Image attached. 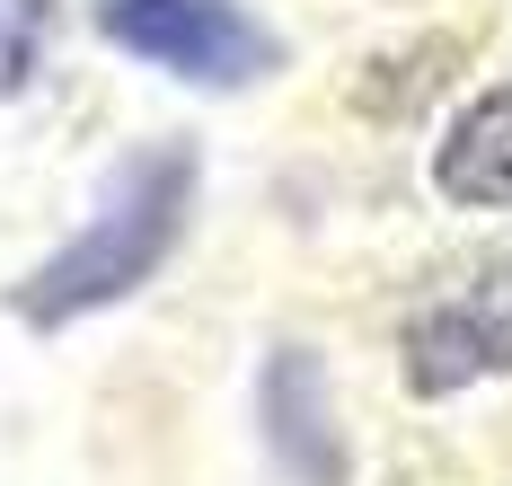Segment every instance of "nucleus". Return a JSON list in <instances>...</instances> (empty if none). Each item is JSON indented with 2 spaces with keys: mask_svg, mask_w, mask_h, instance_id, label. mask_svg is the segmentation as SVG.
I'll return each mask as SVG.
<instances>
[{
  "mask_svg": "<svg viewBox=\"0 0 512 486\" xmlns=\"http://www.w3.org/2000/svg\"><path fill=\"white\" fill-rule=\"evenodd\" d=\"M195 186H204V151L195 142H142V151H124L106 168L89 221L53 248L45 266H27L9 283V319L36 327V336H62V327L133 301L177 257L186 213H195Z\"/></svg>",
  "mask_w": 512,
  "mask_h": 486,
  "instance_id": "f257e3e1",
  "label": "nucleus"
},
{
  "mask_svg": "<svg viewBox=\"0 0 512 486\" xmlns=\"http://www.w3.org/2000/svg\"><path fill=\"white\" fill-rule=\"evenodd\" d=\"M98 36L186 89H212V98L283 71V36L248 0H98Z\"/></svg>",
  "mask_w": 512,
  "mask_h": 486,
  "instance_id": "f03ea898",
  "label": "nucleus"
},
{
  "mask_svg": "<svg viewBox=\"0 0 512 486\" xmlns=\"http://www.w3.org/2000/svg\"><path fill=\"white\" fill-rule=\"evenodd\" d=\"M407 389L415 398H460L477 380L512 372V266H486L477 283L424 301L407 319Z\"/></svg>",
  "mask_w": 512,
  "mask_h": 486,
  "instance_id": "7ed1b4c3",
  "label": "nucleus"
},
{
  "mask_svg": "<svg viewBox=\"0 0 512 486\" xmlns=\"http://www.w3.org/2000/svg\"><path fill=\"white\" fill-rule=\"evenodd\" d=\"M256 425L292 486H345V425H336V380L309 345H274L256 372Z\"/></svg>",
  "mask_w": 512,
  "mask_h": 486,
  "instance_id": "20e7f679",
  "label": "nucleus"
},
{
  "mask_svg": "<svg viewBox=\"0 0 512 486\" xmlns=\"http://www.w3.org/2000/svg\"><path fill=\"white\" fill-rule=\"evenodd\" d=\"M433 186H442L451 204H468V213H512V80H495V89L442 133Z\"/></svg>",
  "mask_w": 512,
  "mask_h": 486,
  "instance_id": "39448f33",
  "label": "nucleus"
},
{
  "mask_svg": "<svg viewBox=\"0 0 512 486\" xmlns=\"http://www.w3.org/2000/svg\"><path fill=\"white\" fill-rule=\"evenodd\" d=\"M53 54V0H0V98L36 89Z\"/></svg>",
  "mask_w": 512,
  "mask_h": 486,
  "instance_id": "423d86ee",
  "label": "nucleus"
}]
</instances>
